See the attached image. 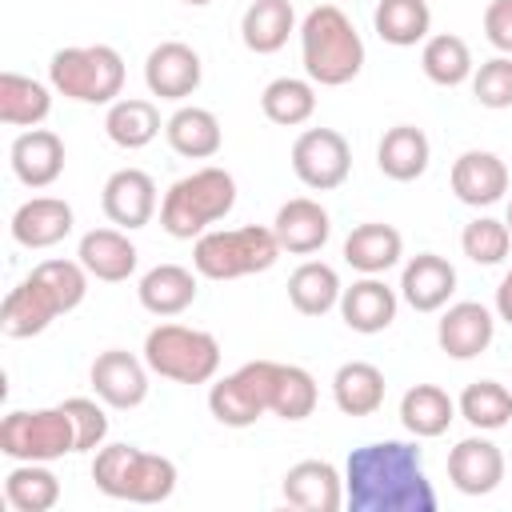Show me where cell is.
Instances as JSON below:
<instances>
[{"label":"cell","instance_id":"cell-15","mask_svg":"<svg viewBox=\"0 0 512 512\" xmlns=\"http://www.w3.org/2000/svg\"><path fill=\"white\" fill-rule=\"evenodd\" d=\"M448 184L460 204L468 208H492L508 192V164L488 148H468L452 160Z\"/></svg>","mask_w":512,"mask_h":512},{"label":"cell","instance_id":"cell-41","mask_svg":"<svg viewBox=\"0 0 512 512\" xmlns=\"http://www.w3.org/2000/svg\"><path fill=\"white\" fill-rule=\"evenodd\" d=\"M316 380L308 368L300 364H280L276 368V396H272V412L280 420H308L316 412Z\"/></svg>","mask_w":512,"mask_h":512},{"label":"cell","instance_id":"cell-22","mask_svg":"<svg viewBox=\"0 0 512 512\" xmlns=\"http://www.w3.org/2000/svg\"><path fill=\"white\" fill-rule=\"evenodd\" d=\"M76 260L88 268L92 280H104V284H120L136 272L140 264V252L136 244L128 240L124 228H92L80 236V248H76Z\"/></svg>","mask_w":512,"mask_h":512},{"label":"cell","instance_id":"cell-17","mask_svg":"<svg viewBox=\"0 0 512 512\" xmlns=\"http://www.w3.org/2000/svg\"><path fill=\"white\" fill-rule=\"evenodd\" d=\"M76 216H72V204L60 200V196H32L24 200L16 212H12V240L28 252H40V248H56L68 232H72Z\"/></svg>","mask_w":512,"mask_h":512},{"label":"cell","instance_id":"cell-32","mask_svg":"<svg viewBox=\"0 0 512 512\" xmlns=\"http://www.w3.org/2000/svg\"><path fill=\"white\" fill-rule=\"evenodd\" d=\"M52 112V88L20 76V72H0V124L8 128H40Z\"/></svg>","mask_w":512,"mask_h":512},{"label":"cell","instance_id":"cell-30","mask_svg":"<svg viewBox=\"0 0 512 512\" xmlns=\"http://www.w3.org/2000/svg\"><path fill=\"white\" fill-rule=\"evenodd\" d=\"M160 108L144 96H120L108 104L104 112V132L116 148L124 152H136V148H148L156 136H160Z\"/></svg>","mask_w":512,"mask_h":512},{"label":"cell","instance_id":"cell-37","mask_svg":"<svg viewBox=\"0 0 512 512\" xmlns=\"http://www.w3.org/2000/svg\"><path fill=\"white\" fill-rule=\"evenodd\" d=\"M420 68H424V76H428L432 84H440V88H456V84L472 80V72H476L472 48H468V40L456 36V32H436V36H428L424 48H420Z\"/></svg>","mask_w":512,"mask_h":512},{"label":"cell","instance_id":"cell-44","mask_svg":"<svg viewBox=\"0 0 512 512\" xmlns=\"http://www.w3.org/2000/svg\"><path fill=\"white\" fill-rule=\"evenodd\" d=\"M100 404L88 400V396H68L64 400V408L72 416V428H76V452H96L108 440V416H104Z\"/></svg>","mask_w":512,"mask_h":512},{"label":"cell","instance_id":"cell-38","mask_svg":"<svg viewBox=\"0 0 512 512\" xmlns=\"http://www.w3.org/2000/svg\"><path fill=\"white\" fill-rule=\"evenodd\" d=\"M260 112L272 124H280V128L308 124L312 112H316V84L312 80H300V76H276L260 92Z\"/></svg>","mask_w":512,"mask_h":512},{"label":"cell","instance_id":"cell-14","mask_svg":"<svg viewBox=\"0 0 512 512\" xmlns=\"http://www.w3.org/2000/svg\"><path fill=\"white\" fill-rule=\"evenodd\" d=\"M492 336H496V316L480 300L444 304V316L436 320V344L452 360H472V356L488 352Z\"/></svg>","mask_w":512,"mask_h":512},{"label":"cell","instance_id":"cell-35","mask_svg":"<svg viewBox=\"0 0 512 512\" xmlns=\"http://www.w3.org/2000/svg\"><path fill=\"white\" fill-rule=\"evenodd\" d=\"M340 292H344V284H340L336 268L324 264V260H304L288 276V300H292V308L300 316H324V312H332L340 304Z\"/></svg>","mask_w":512,"mask_h":512},{"label":"cell","instance_id":"cell-31","mask_svg":"<svg viewBox=\"0 0 512 512\" xmlns=\"http://www.w3.org/2000/svg\"><path fill=\"white\" fill-rule=\"evenodd\" d=\"M384 372L372 360H348L332 376V400L344 416H372L384 404Z\"/></svg>","mask_w":512,"mask_h":512},{"label":"cell","instance_id":"cell-11","mask_svg":"<svg viewBox=\"0 0 512 512\" xmlns=\"http://www.w3.org/2000/svg\"><path fill=\"white\" fill-rule=\"evenodd\" d=\"M148 364L144 356H132L124 348H104L92 368H88V380H92V392L108 404V408H140L144 396H148Z\"/></svg>","mask_w":512,"mask_h":512},{"label":"cell","instance_id":"cell-6","mask_svg":"<svg viewBox=\"0 0 512 512\" xmlns=\"http://www.w3.org/2000/svg\"><path fill=\"white\" fill-rule=\"evenodd\" d=\"M48 84L76 104H112L124 92V56L112 44H72L52 52Z\"/></svg>","mask_w":512,"mask_h":512},{"label":"cell","instance_id":"cell-18","mask_svg":"<svg viewBox=\"0 0 512 512\" xmlns=\"http://www.w3.org/2000/svg\"><path fill=\"white\" fill-rule=\"evenodd\" d=\"M8 164L24 188H48L64 172V140L52 128H24L8 148Z\"/></svg>","mask_w":512,"mask_h":512},{"label":"cell","instance_id":"cell-45","mask_svg":"<svg viewBox=\"0 0 512 512\" xmlns=\"http://www.w3.org/2000/svg\"><path fill=\"white\" fill-rule=\"evenodd\" d=\"M484 36L500 56H512V0H488L484 8Z\"/></svg>","mask_w":512,"mask_h":512},{"label":"cell","instance_id":"cell-8","mask_svg":"<svg viewBox=\"0 0 512 512\" xmlns=\"http://www.w3.org/2000/svg\"><path fill=\"white\" fill-rule=\"evenodd\" d=\"M0 452L8 460H40L52 464L76 452V428L64 404L56 408H16L0 420Z\"/></svg>","mask_w":512,"mask_h":512},{"label":"cell","instance_id":"cell-40","mask_svg":"<svg viewBox=\"0 0 512 512\" xmlns=\"http://www.w3.org/2000/svg\"><path fill=\"white\" fill-rule=\"evenodd\" d=\"M32 276H36V280L44 284V292L56 300L60 316L72 312V308H80L84 296H88V268H84L80 260H64V256L40 260V264L32 268Z\"/></svg>","mask_w":512,"mask_h":512},{"label":"cell","instance_id":"cell-24","mask_svg":"<svg viewBox=\"0 0 512 512\" xmlns=\"http://www.w3.org/2000/svg\"><path fill=\"white\" fill-rule=\"evenodd\" d=\"M56 316H60L56 300H52V296L44 292V284L28 272V276L4 296V304H0V332H4L8 340H28V336H40Z\"/></svg>","mask_w":512,"mask_h":512},{"label":"cell","instance_id":"cell-43","mask_svg":"<svg viewBox=\"0 0 512 512\" xmlns=\"http://www.w3.org/2000/svg\"><path fill=\"white\" fill-rule=\"evenodd\" d=\"M472 96L500 112V108H512V56H492L484 60L476 72H472Z\"/></svg>","mask_w":512,"mask_h":512},{"label":"cell","instance_id":"cell-34","mask_svg":"<svg viewBox=\"0 0 512 512\" xmlns=\"http://www.w3.org/2000/svg\"><path fill=\"white\" fill-rule=\"evenodd\" d=\"M372 28L392 48H416L432 32V8L428 0H380L372 12Z\"/></svg>","mask_w":512,"mask_h":512},{"label":"cell","instance_id":"cell-39","mask_svg":"<svg viewBox=\"0 0 512 512\" xmlns=\"http://www.w3.org/2000/svg\"><path fill=\"white\" fill-rule=\"evenodd\" d=\"M456 412L476 428V432H496L512 424V392L500 380H476L460 392Z\"/></svg>","mask_w":512,"mask_h":512},{"label":"cell","instance_id":"cell-25","mask_svg":"<svg viewBox=\"0 0 512 512\" xmlns=\"http://www.w3.org/2000/svg\"><path fill=\"white\" fill-rule=\"evenodd\" d=\"M164 140L184 160H212L220 152V144H224V132H220V120H216L212 108L180 104L164 120Z\"/></svg>","mask_w":512,"mask_h":512},{"label":"cell","instance_id":"cell-48","mask_svg":"<svg viewBox=\"0 0 512 512\" xmlns=\"http://www.w3.org/2000/svg\"><path fill=\"white\" fill-rule=\"evenodd\" d=\"M504 224H508V232H512V200H508V216H504Z\"/></svg>","mask_w":512,"mask_h":512},{"label":"cell","instance_id":"cell-27","mask_svg":"<svg viewBox=\"0 0 512 512\" xmlns=\"http://www.w3.org/2000/svg\"><path fill=\"white\" fill-rule=\"evenodd\" d=\"M196 276L200 272L184 268V264H156L140 276L136 296H140L144 312H152V316H180L184 308L196 304V292H200Z\"/></svg>","mask_w":512,"mask_h":512},{"label":"cell","instance_id":"cell-42","mask_svg":"<svg viewBox=\"0 0 512 512\" xmlns=\"http://www.w3.org/2000/svg\"><path fill=\"white\" fill-rule=\"evenodd\" d=\"M460 248H464V256H468L472 264L492 268V264L508 260V252H512V232H508V224L496 220V216H476V220L464 224Z\"/></svg>","mask_w":512,"mask_h":512},{"label":"cell","instance_id":"cell-4","mask_svg":"<svg viewBox=\"0 0 512 512\" xmlns=\"http://www.w3.org/2000/svg\"><path fill=\"white\" fill-rule=\"evenodd\" d=\"M92 480L112 500L160 504L176 492V464L136 444H100L92 456Z\"/></svg>","mask_w":512,"mask_h":512},{"label":"cell","instance_id":"cell-28","mask_svg":"<svg viewBox=\"0 0 512 512\" xmlns=\"http://www.w3.org/2000/svg\"><path fill=\"white\" fill-rule=\"evenodd\" d=\"M428 160H432V144L416 124H396L376 144V168L396 184L420 180L428 172Z\"/></svg>","mask_w":512,"mask_h":512},{"label":"cell","instance_id":"cell-12","mask_svg":"<svg viewBox=\"0 0 512 512\" xmlns=\"http://www.w3.org/2000/svg\"><path fill=\"white\" fill-rule=\"evenodd\" d=\"M204 80L200 52L184 40H164L144 60V84L160 100H188Z\"/></svg>","mask_w":512,"mask_h":512},{"label":"cell","instance_id":"cell-36","mask_svg":"<svg viewBox=\"0 0 512 512\" xmlns=\"http://www.w3.org/2000/svg\"><path fill=\"white\" fill-rule=\"evenodd\" d=\"M4 500L16 512H48L60 500V480L40 460H16V468L4 476Z\"/></svg>","mask_w":512,"mask_h":512},{"label":"cell","instance_id":"cell-1","mask_svg":"<svg viewBox=\"0 0 512 512\" xmlns=\"http://www.w3.org/2000/svg\"><path fill=\"white\" fill-rule=\"evenodd\" d=\"M344 504L352 512H436L424 456L408 440H372L344 460Z\"/></svg>","mask_w":512,"mask_h":512},{"label":"cell","instance_id":"cell-20","mask_svg":"<svg viewBox=\"0 0 512 512\" xmlns=\"http://www.w3.org/2000/svg\"><path fill=\"white\" fill-rule=\"evenodd\" d=\"M284 500L300 512H336L344 508V476L328 460H300L284 472Z\"/></svg>","mask_w":512,"mask_h":512},{"label":"cell","instance_id":"cell-10","mask_svg":"<svg viewBox=\"0 0 512 512\" xmlns=\"http://www.w3.org/2000/svg\"><path fill=\"white\" fill-rule=\"evenodd\" d=\"M292 172L312 192H332L352 172V148L336 128H304L292 144Z\"/></svg>","mask_w":512,"mask_h":512},{"label":"cell","instance_id":"cell-19","mask_svg":"<svg viewBox=\"0 0 512 512\" xmlns=\"http://www.w3.org/2000/svg\"><path fill=\"white\" fill-rule=\"evenodd\" d=\"M396 304H400V292L388 288L380 276H360L352 280L344 292H340V320L360 332V336H376L384 332L392 320H396Z\"/></svg>","mask_w":512,"mask_h":512},{"label":"cell","instance_id":"cell-23","mask_svg":"<svg viewBox=\"0 0 512 512\" xmlns=\"http://www.w3.org/2000/svg\"><path fill=\"white\" fill-rule=\"evenodd\" d=\"M456 292V268L436 256V252H420L404 264L400 272V300L416 312H440Z\"/></svg>","mask_w":512,"mask_h":512},{"label":"cell","instance_id":"cell-33","mask_svg":"<svg viewBox=\"0 0 512 512\" xmlns=\"http://www.w3.org/2000/svg\"><path fill=\"white\" fill-rule=\"evenodd\" d=\"M452 420H456V400H452L440 384H412V388L400 396V424H404L416 440L444 436Z\"/></svg>","mask_w":512,"mask_h":512},{"label":"cell","instance_id":"cell-16","mask_svg":"<svg viewBox=\"0 0 512 512\" xmlns=\"http://www.w3.org/2000/svg\"><path fill=\"white\" fill-rule=\"evenodd\" d=\"M448 480L464 496H488L504 480V452L488 436H464L448 452Z\"/></svg>","mask_w":512,"mask_h":512},{"label":"cell","instance_id":"cell-21","mask_svg":"<svg viewBox=\"0 0 512 512\" xmlns=\"http://www.w3.org/2000/svg\"><path fill=\"white\" fill-rule=\"evenodd\" d=\"M272 232L280 240L284 252L292 256H308V252H320L332 236V216L320 200L312 196H296L288 204H280L276 220H272Z\"/></svg>","mask_w":512,"mask_h":512},{"label":"cell","instance_id":"cell-26","mask_svg":"<svg viewBox=\"0 0 512 512\" xmlns=\"http://www.w3.org/2000/svg\"><path fill=\"white\" fill-rule=\"evenodd\" d=\"M400 256H404V236L392 224L368 220L344 236V264L356 268L360 276H384L388 268L400 264Z\"/></svg>","mask_w":512,"mask_h":512},{"label":"cell","instance_id":"cell-47","mask_svg":"<svg viewBox=\"0 0 512 512\" xmlns=\"http://www.w3.org/2000/svg\"><path fill=\"white\" fill-rule=\"evenodd\" d=\"M184 4H192V8H204V4H212V0H184Z\"/></svg>","mask_w":512,"mask_h":512},{"label":"cell","instance_id":"cell-9","mask_svg":"<svg viewBox=\"0 0 512 512\" xmlns=\"http://www.w3.org/2000/svg\"><path fill=\"white\" fill-rule=\"evenodd\" d=\"M276 368H280L276 360H248L236 372L220 376L208 388V412L224 428H248V424H256L264 412H272Z\"/></svg>","mask_w":512,"mask_h":512},{"label":"cell","instance_id":"cell-7","mask_svg":"<svg viewBox=\"0 0 512 512\" xmlns=\"http://www.w3.org/2000/svg\"><path fill=\"white\" fill-rule=\"evenodd\" d=\"M144 364L172 384H208L220 372V340L188 324H156L144 336Z\"/></svg>","mask_w":512,"mask_h":512},{"label":"cell","instance_id":"cell-3","mask_svg":"<svg viewBox=\"0 0 512 512\" xmlns=\"http://www.w3.org/2000/svg\"><path fill=\"white\" fill-rule=\"evenodd\" d=\"M236 208V180L228 168L204 164L180 176L160 200V228L176 240H196Z\"/></svg>","mask_w":512,"mask_h":512},{"label":"cell","instance_id":"cell-13","mask_svg":"<svg viewBox=\"0 0 512 512\" xmlns=\"http://www.w3.org/2000/svg\"><path fill=\"white\" fill-rule=\"evenodd\" d=\"M100 208L116 228L136 232L156 216V180L144 168H116L100 188Z\"/></svg>","mask_w":512,"mask_h":512},{"label":"cell","instance_id":"cell-46","mask_svg":"<svg viewBox=\"0 0 512 512\" xmlns=\"http://www.w3.org/2000/svg\"><path fill=\"white\" fill-rule=\"evenodd\" d=\"M496 316L512 324V264H508V272H504L500 284H496Z\"/></svg>","mask_w":512,"mask_h":512},{"label":"cell","instance_id":"cell-29","mask_svg":"<svg viewBox=\"0 0 512 512\" xmlns=\"http://www.w3.org/2000/svg\"><path fill=\"white\" fill-rule=\"evenodd\" d=\"M296 32V8L292 0H252L240 16V40L256 56H272L288 44Z\"/></svg>","mask_w":512,"mask_h":512},{"label":"cell","instance_id":"cell-5","mask_svg":"<svg viewBox=\"0 0 512 512\" xmlns=\"http://www.w3.org/2000/svg\"><path fill=\"white\" fill-rule=\"evenodd\" d=\"M280 240L264 224L244 228H208L192 244V268L204 280H240L252 272H268L280 260Z\"/></svg>","mask_w":512,"mask_h":512},{"label":"cell","instance_id":"cell-2","mask_svg":"<svg viewBox=\"0 0 512 512\" xmlns=\"http://www.w3.org/2000/svg\"><path fill=\"white\" fill-rule=\"evenodd\" d=\"M300 56L304 72L320 88H340L364 68V40L356 24L336 4H316L300 24Z\"/></svg>","mask_w":512,"mask_h":512}]
</instances>
